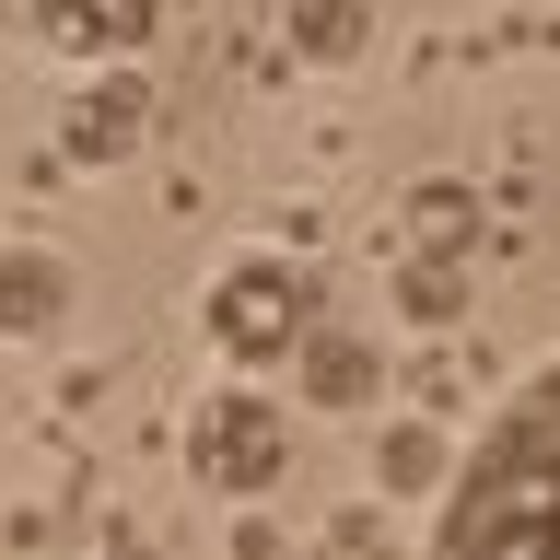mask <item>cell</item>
<instances>
[{
	"label": "cell",
	"mask_w": 560,
	"mask_h": 560,
	"mask_svg": "<svg viewBox=\"0 0 560 560\" xmlns=\"http://www.w3.org/2000/svg\"><path fill=\"white\" fill-rule=\"evenodd\" d=\"M432 560H560V362L525 374L455 455Z\"/></svg>",
	"instance_id": "cell-1"
},
{
	"label": "cell",
	"mask_w": 560,
	"mask_h": 560,
	"mask_svg": "<svg viewBox=\"0 0 560 560\" xmlns=\"http://www.w3.org/2000/svg\"><path fill=\"white\" fill-rule=\"evenodd\" d=\"M210 339L234 350V362H292V350L315 339V280L292 269V257H269V245L222 257V280H210Z\"/></svg>",
	"instance_id": "cell-2"
},
{
	"label": "cell",
	"mask_w": 560,
	"mask_h": 560,
	"mask_svg": "<svg viewBox=\"0 0 560 560\" xmlns=\"http://www.w3.org/2000/svg\"><path fill=\"white\" fill-rule=\"evenodd\" d=\"M187 467H199L222 502H257V490L292 467V432H280V409L257 385H222V397H199V420H187Z\"/></svg>",
	"instance_id": "cell-3"
},
{
	"label": "cell",
	"mask_w": 560,
	"mask_h": 560,
	"mask_svg": "<svg viewBox=\"0 0 560 560\" xmlns=\"http://www.w3.org/2000/svg\"><path fill=\"white\" fill-rule=\"evenodd\" d=\"M70 164H129L140 140H152V82L140 70H105V82H82V105H70Z\"/></svg>",
	"instance_id": "cell-4"
},
{
	"label": "cell",
	"mask_w": 560,
	"mask_h": 560,
	"mask_svg": "<svg viewBox=\"0 0 560 560\" xmlns=\"http://www.w3.org/2000/svg\"><path fill=\"white\" fill-rule=\"evenodd\" d=\"M70 315V257L47 245H0V339H47Z\"/></svg>",
	"instance_id": "cell-5"
},
{
	"label": "cell",
	"mask_w": 560,
	"mask_h": 560,
	"mask_svg": "<svg viewBox=\"0 0 560 560\" xmlns=\"http://www.w3.org/2000/svg\"><path fill=\"white\" fill-rule=\"evenodd\" d=\"M152 12L164 0H35V24L59 35L70 59H129L140 35H152Z\"/></svg>",
	"instance_id": "cell-6"
},
{
	"label": "cell",
	"mask_w": 560,
	"mask_h": 560,
	"mask_svg": "<svg viewBox=\"0 0 560 560\" xmlns=\"http://www.w3.org/2000/svg\"><path fill=\"white\" fill-rule=\"evenodd\" d=\"M292 362H304V397H315V409H362V397L385 385V362H374L362 339H339V327H315Z\"/></svg>",
	"instance_id": "cell-7"
},
{
	"label": "cell",
	"mask_w": 560,
	"mask_h": 560,
	"mask_svg": "<svg viewBox=\"0 0 560 560\" xmlns=\"http://www.w3.org/2000/svg\"><path fill=\"white\" fill-rule=\"evenodd\" d=\"M362 35H374V12H362V0H292V47H304V59H362Z\"/></svg>",
	"instance_id": "cell-8"
},
{
	"label": "cell",
	"mask_w": 560,
	"mask_h": 560,
	"mask_svg": "<svg viewBox=\"0 0 560 560\" xmlns=\"http://www.w3.org/2000/svg\"><path fill=\"white\" fill-rule=\"evenodd\" d=\"M455 479V455H444V432H432V420H397V432H385V490H444Z\"/></svg>",
	"instance_id": "cell-9"
},
{
	"label": "cell",
	"mask_w": 560,
	"mask_h": 560,
	"mask_svg": "<svg viewBox=\"0 0 560 560\" xmlns=\"http://www.w3.org/2000/svg\"><path fill=\"white\" fill-rule=\"evenodd\" d=\"M397 304H409V327H455V315H467V280H455L444 257H409V269H397Z\"/></svg>",
	"instance_id": "cell-10"
}]
</instances>
